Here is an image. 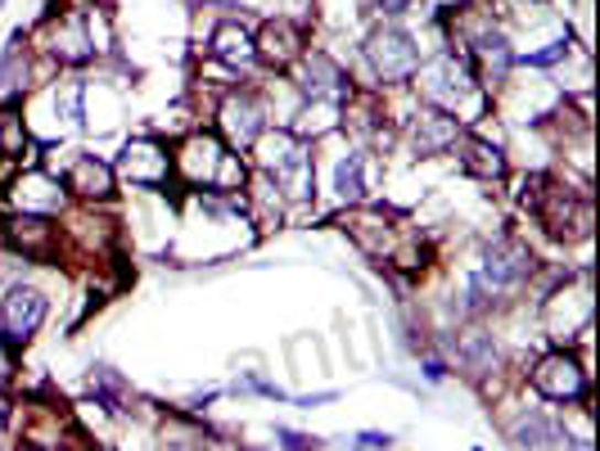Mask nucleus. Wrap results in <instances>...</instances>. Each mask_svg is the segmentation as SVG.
I'll return each instance as SVG.
<instances>
[{
  "label": "nucleus",
  "instance_id": "obj_18",
  "mask_svg": "<svg viewBox=\"0 0 600 451\" xmlns=\"http://www.w3.org/2000/svg\"><path fill=\"white\" fill-rule=\"evenodd\" d=\"M14 204H19L23 213L45 217V213H55V208L64 204V190H60V181H50L45 172H28V176L14 185Z\"/></svg>",
  "mask_w": 600,
  "mask_h": 451
},
{
  "label": "nucleus",
  "instance_id": "obj_12",
  "mask_svg": "<svg viewBox=\"0 0 600 451\" xmlns=\"http://www.w3.org/2000/svg\"><path fill=\"white\" fill-rule=\"evenodd\" d=\"M461 136H465L461 118H457V114H442V109L416 114V118H411V131H407V140H411V149H416L420 159H433V154H447V149H457Z\"/></svg>",
  "mask_w": 600,
  "mask_h": 451
},
{
  "label": "nucleus",
  "instance_id": "obj_16",
  "mask_svg": "<svg viewBox=\"0 0 600 451\" xmlns=\"http://www.w3.org/2000/svg\"><path fill=\"white\" fill-rule=\"evenodd\" d=\"M213 60H222L226 68H248V64L258 60L254 32H248L244 23H235V19L217 23V32H213Z\"/></svg>",
  "mask_w": 600,
  "mask_h": 451
},
{
  "label": "nucleus",
  "instance_id": "obj_28",
  "mask_svg": "<svg viewBox=\"0 0 600 451\" xmlns=\"http://www.w3.org/2000/svg\"><path fill=\"white\" fill-rule=\"evenodd\" d=\"M425 379H433V384H438V379H447V362L429 357V362H425Z\"/></svg>",
  "mask_w": 600,
  "mask_h": 451
},
{
  "label": "nucleus",
  "instance_id": "obj_20",
  "mask_svg": "<svg viewBox=\"0 0 600 451\" xmlns=\"http://www.w3.org/2000/svg\"><path fill=\"white\" fill-rule=\"evenodd\" d=\"M23 45H28L23 32H14L10 45H6V55H0V105H14V99L23 95V86H28V50Z\"/></svg>",
  "mask_w": 600,
  "mask_h": 451
},
{
  "label": "nucleus",
  "instance_id": "obj_1",
  "mask_svg": "<svg viewBox=\"0 0 600 451\" xmlns=\"http://www.w3.org/2000/svg\"><path fill=\"white\" fill-rule=\"evenodd\" d=\"M533 267H537V258L528 254L519 239H496V244H488L479 271H470V280H465V308H474V312L492 308L506 289H519V284L533 276Z\"/></svg>",
  "mask_w": 600,
  "mask_h": 451
},
{
  "label": "nucleus",
  "instance_id": "obj_11",
  "mask_svg": "<svg viewBox=\"0 0 600 451\" xmlns=\"http://www.w3.org/2000/svg\"><path fill=\"white\" fill-rule=\"evenodd\" d=\"M222 131L231 144L248 149V144H258V136L267 131V109H262V99L254 90H235L222 99Z\"/></svg>",
  "mask_w": 600,
  "mask_h": 451
},
{
  "label": "nucleus",
  "instance_id": "obj_23",
  "mask_svg": "<svg viewBox=\"0 0 600 451\" xmlns=\"http://www.w3.org/2000/svg\"><path fill=\"white\" fill-rule=\"evenodd\" d=\"M23 144H28V127L19 114H0V159H14L23 154Z\"/></svg>",
  "mask_w": 600,
  "mask_h": 451
},
{
  "label": "nucleus",
  "instance_id": "obj_25",
  "mask_svg": "<svg viewBox=\"0 0 600 451\" xmlns=\"http://www.w3.org/2000/svg\"><path fill=\"white\" fill-rule=\"evenodd\" d=\"M565 60H569V36L551 41L546 50H533V55H524V60H515V64H524V68H556V64H565Z\"/></svg>",
  "mask_w": 600,
  "mask_h": 451
},
{
  "label": "nucleus",
  "instance_id": "obj_4",
  "mask_svg": "<svg viewBox=\"0 0 600 451\" xmlns=\"http://www.w3.org/2000/svg\"><path fill=\"white\" fill-rule=\"evenodd\" d=\"M366 60H371L379 82H411L416 68H420V45L397 23H384L366 36Z\"/></svg>",
  "mask_w": 600,
  "mask_h": 451
},
{
  "label": "nucleus",
  "instance_id": "obj_19",
  "mask_svg": "<svg viewBox=\"0 0 600 451\" xmlns=\"http://www.w3.org/2000/svg\"><path fill=\"white\" fill-rule=\"evenodd\" d=\"M461 168L479 181H502L506 176V154L496 144L479 140V136H461Z\"/></svg>",
  "mask_w": 600,
  "mask_h": 451
},
{
  "label": "nucleus",
  "instance_id": "obj_32",
  "mask_svg": "<svg viewBox=\"0 0 600 451\" xmlns=\"http://www.w3.org/2000/svg\"><path fill=\"white\" fill-rule=\"evenodd\" d=\"M244 451H267V447H244Z\"/></svg>",
  "mask_w": 600,
  "mask_h": 451
},
{
  "label": "nucleus",
  "instance_id": "obj_6",
  "mask_svg": "<svg viewBox=\"0 0 600 451\" xmlns=\"http://www.w3.org/2000/svg\"><path fill=\"white\" fill-rule=\"evenodd\" d=\"M420 73V95L429 99L433 109H442V114H457L465 99L474 95V73L457 60V55H442V60H433L429 68H416Z\"/></svg>",
  "mask_w": 600,
  "mask_h": 451
},
{
  "label": "nucleus",
  "instance_id": "obj_5",
  "mask_svg": "<svg viewBox=\"0 0 600 451\" xmlns=\"http://www.w3.org/2000/svg\"><path fill=\"white\" fill-rule=\"evenodd\" d=\"M45 312H50V303L41 289H32V284L6 289V298H0V339H6L10 353L32 343V334L45 325Z\"/></svg>",
  "mask_w": 600,
  "mask_h": 451
},
{
  "label": "nucleus",
  "instance_id": "obj_15",
  "mask_svg": "<svg viewBox=\"0 0 600 451\" xmlns=\"http://www.w3.org/2000/svg\"><path fill=\"white\" fill-rule=\"evenodd\" d=\"M6 239L19 248L23 258H50L55 254V226L36 213H19L6 222Z\"/></svg>",
  "mask_w": 600,
  "mask_h": 451
},
{
  "label": "nucleus",
  "instance_id": "obj_17",
  "mask_svg": "<svg viewBox=\"0 0 600 451\" xmlns=\"http://www.w3.org/2000/svg\"><path fill=\"white\" fill-rule=\"evenodd\" d=\"M118 185V172L105 163V159H95V154H82L68 172V190L82 194V198H109Z\"/></svg>",
  "mask_w": 600,
  "mask_h": 451
},
{
  "label": "nucleus",
  "instance_id": "obj_31",
  "mask_svg": "<svg viewBox=\"0 0 600 451\" xmlns=\"http://www.w3.org/2000/svg\"><path fill=\"white\" fill-rule=\"evenodd\" d=\"M569 451H591V438H574V442H569Z\"/></svg>",
  "mask_w": 600,
  "mask_h": 451
},
{
  "label": "nucleus",
  "instance_id": "obj_21",
  "mask_svg": "<svg viewBox=\"0 0 600 451\" xmlns=\"http://www.w3.org/2000/svg\"><path fill=\"white\" fill-rule=\"evenodd\" d=\"M50 55H55L60 64H86L95 55V45L86 36V23L82 19H60L55 36H50Z\"/></svg>",
  "mask_w": 600,
  "mask_h": 451
},
{
  "label": "nucleus",
  "instance_id": "obj_27",
  "mask_svg": "<svg viewBox=\"0 0 600 451\" xmlns=\"http://www.w3.org/2000/svg\"><path fill=\"white\" fill-rule=\"evenodd\" d=\"M375 10H379V14H388V19H397V14H407V10H411V0H375Z\"/></svg>",
  "mask_w": 600,
  "mask_h": 451
},
{
  "label": "nucleus",
  "instance_id": "obj_9",
  "mask_svg": "<svg viewBox=\"0 0 600 451\" xmlns=\"http://www.w3.org/2000/svg\"><path fill=\"white\" fill-rule=\"evenodd\" d=\"M118 176L140 190H159L172 176V154L159 140H127V149L118 154Z\"/></svg>",
  "mask_w": 600,
  "mask_h": 451
},
{
  "label": "nucleus",
  "instance_id": "obj_13",
  "mask_svg": "<svg viewBox=\"0 0 600 451\" xmlns=\"http://www.w3.org/2000/svg\"><path fill=\"white\" fill-rule=\"evenodd\" d=\"M254 50H258V60H267L271 68H289V64H298L308 55V36L293 19H271L254 36Z\"/></svg>",
  "mask_w": 600,
  "mask_h": 451
},
{
  "label": "nucleus",
  "instance_id": "obj_29",
  "mask_svg": "<svg viewBox=\"0 0 600 451\" xmlns=\"http://www.w3.org/2000/svg\"><path fill=\"white\" fill-rule=\"evenodd\" d=\"M357 442H362V447H388V442H393V433H362Z\"/></svg>",
  "mask_w": 600,
  "mask_h": 451
},
{
  "label": "nucleus",
  "instance_id": "obj_10",
  "mask_svg": "<svg viewBox=\"0 0 600 451\" xmlns=\"http://www.w3.org/2000/svg\"><path fill=\"white\" fill-rule=\"evenodd\" d=\"M226 144L217 140V136H190L185 144H181V154L172 159V168L190 181V185H208V190H217V181H222V168H226Z\"/></svg>",
  "mask_w": 600,
  "mask_h": 451
},
{
  "label": "nucleus",
  "instance_id": "obj_7",
  "mask_svg": "<svg viewBox=\"0 0 600 451\" xmlns=\"http://www.w3.org/2000/svg\"><path fill=\"white\" fill-rule=\"evenodd\" d=\"M465 45H470V64H465V68L474 73V82L488 86V90L506 86L511 68H515V50H511V41L496 32V28H474V32H465Z\"/></svg>",
  "mask_w": 600,
  "mask_h": 451
},
{
  "label": "nucleus",
  "instance_id": "obj_8",
  "mask_svg": "<svg viewBox=\"0 0 600 451\" xmlns=\"http://www.w3.org/2000/svg\"><path fill=\"white\" fill-rule=\"evenodd\" d=\"M533 388L546 402H582L587 397V371L569 353H546L533 371Z\"/></svg>",
  "mask_w": 600,
  "mask_h": 451
},
{
  "label": "nucleus",
  "instance_id": "obj_14",
  "mask_svg": "<svg viewBox=\"0 0 600 451\" xmlns=\"http://www.w3.org/2000/svg\"><path fill=\"white\" fill-rule=\"evenodd\" d=\"M303 86L312 99H334V105H343L347 95H353V86H347V73L330 60V55H321V50H312V55H303Z\"/></svg>",
  "mask_w": 600,
  "mask_h": 451
},
{
  "label": "nucleus",
  "instance_id": "obj_30",
  "mask_svg": "<svg viewBox=\"0 0 600 451\" xmlns=\"http://www.w3.org/2000/svg\"><path fill=\"white\" fill-rule=\"evenodd\" d=\"M321 402H334V393H317V397H298V407H321Z\"/></svg>",
  "mask_w": 600,
  "mask_h": 451
},
{
  "label": "nucleus",
  "instance_id": "obj_33",
  "mask_svg": "<svg viewBox=\"0 0 600 451\" xmlns=\"http://www.w3.org/2000/svg\"><path fill=\"white\" fill-rule=\"evenodd\" d=\"M474 451H483V447H474Z\"/></svg>",
  "mask_w": 600,
  "mask_h": 451
},
{
  "label": "nucleus",
  "instance_id": "obj_22",
  "mask_svg": "<svg viewBox=\"0 0 600 451\" xmlns=\"http://www.w3.org/2000/svg\"><path fill=\"white\" fill-rule=\"evenodd\" d=\"M366 159L362 154H347V159H339V168H334V194L343 198V204H362V194H366Z\"/></svg>",
  "mask_w": 600,
  "mask_h": 451
},
{
  "label": "nucleus",
  "instance_id": "obj_24",
  "mask_svg": "<svg viewBox=\"0 0 600 451\" xmlns=\"http://www.w3.org/2000/svg\"><path fill=\"white\" fill-rule=\"evenodd\" d=\"M511 438H515V447H542L546 438H551V425H546L537 411H528L519 425H511Z\"/></svg>",
  "mask_w": 600,
  "mask_h": 451
},
{
  "label": "nucleus",
  "instance_id": "obj_3",
  "mask_svg": "<svg viewBox=\"0 0 600 451\" xmlns=\"http://www.w3.org/2000/svg\"><path fill=\"white\" fill-rule=\"evenodd\" d=\"M533 185H537L533 213H537V222L551 230L556 239L569 244V239H587V235H591L596 213H591V198H587V194H578V190L560 185V181H546V176H537Z\"/></svg>",
  "mask_w": 600,
  "mask_h": 451
},
{
  "label": "nucleus",
  "instance_id": "obj_26",
  "mask_svg": "<svg viewBox=\"0 0 600 451\" xmlns=\"http://www.w3.org/2000/svg\"><path fill=\"white\" fill-rule=\"evenodd\" d=\"M276 438H280V447H285V451H317V447H321V438L293 433V429H276Z\"/></svg>",
  "mask_w": 600,
  "mask_h": 451
},
{
  "label": "nucleus",
  "instance_id": "obj_2",
  "mask_svg": "<svg viewBox=\"0 0 600 451\" xmlns=\"http://www.w3.org/2000/svg\"><path fill=\"white\" fill-rule=\"evenodd\" d=\"M258 168L285 198H312L317 194V168L312 149L293 131H262L258 136Z\"/></svg>",
  "mask_w": 600,
  "mask_h": 451
}]
</instances>
